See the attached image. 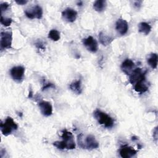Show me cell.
I'll list each match as a JSON object with an SVG mask.
<instances>
[{
    "mask_svg": "<svg viewBox=\"0 0 158 158\" xmlns=\"http://www.w3.org/2000/svg\"><path fill=\"white\" fill-rule=\"evenodd\" d=\"M78 145L83 149H94L99 147V143L93 135H89L84 136L82 133L78 136L77 138Z\"/></svg>",
    "mask_w": 158,
    "mask_h": 158,
    "instance_id": "cell-1",
    "label": "cell"
},
{
    "mask_svg": "<svg viewBox=\"0 0 158 158\" xmlns=\"http://www.w3.org/2000/svg\"><path fill=\"white\" fill-rule=\"evenodd\" d=\"M94 117L100 125L104 126L106 128H112L114 125L113 118L106 113L99 109L94 112Z\"/></svg>",
    "mask_w": 158,
    "mask_h": 158,
    "instance_id": "cell-2",
    "label": "cell"
},
{
    "mask_svg": "<svg viewBox=\"0 0 158 158\" xmlns=\"http://www.w3.org/2000/svg\"><path fill=\"white\" fill-rule=\"evenodd\" d=\"M0 128L3 135L8 136L11 134L14 130H17L18 125L12 117H7L4 123L1 122Z\"/></svg>",
    "mask_w": 158,
    "mask_h": 158,
    "instance_id": "cell-3",
    "label": "cell"
},
{
    "mask_svg": "<svg viewBox=\"0 0 158 158\" xmlns=\"http://www.w3.org/2000/svg\"><path fill=\"white\" fill-rule=\"evenodd\" d=\"M12 34L10 31H1V48L10 49L12 47Z\"/></svg>",
    "mask_w": 158,
    "mask_h": 158,
    "instance_id": "cell-4",
    "label": "cell"
},
{
    "mask_svg": "<svg viewBox=\"0 0 158 158\" xmlns=\"http://www.w3.org/2000/svg\"><path fill=\"white\" fill-rule=\"evenodd\" d=\"M61 137L62 141L67 145V149H73L75 148V143L73 139V136L70 131H69L66 130L62 131Z\"/></svg>",
    "mask_w": 158,
    "mask_h": 158,
    "instance_id": "cell-5",
    "label": "cell"
},
{
    "mask_svg": "<svg viewBox=\"0 0 158 158\" xmlns=\"http://www.w3.org/2000/svg\"><path fill=\"white\" fill-rule=\"evenodd\" d=\"M25 14L28 19H40L43 16V9L40 6L36 5L32 8L26 10L25 11Z\"/></svg>",
    "mask_w": 158,
    "mask_h": 158,
    "instance_id": "cell-6",
    "label": "cell"
},
{
    "mask_svg": "<svg viewBox=\"0 0 158 158\" xmlns=\"http://www.w3.org/2000/svg\"><path fill=\"white\" fill-rule=\"evenodd\" d=\"M25 73V68L22 66H15L10 69V73L12 78L16 81L20 82L22 80Z\"/></svg>",
    "mask_w": 158,
    "mask_h": 158,
    "instance_id": "cell-7",
    "label": "cell"
},
{
    "mask_svg": "<svg viewBox=\"0 0 158 158\" xmlns=\"http://www.w3.org/2000/svg\"><path fill=\"white\" fill-rule=\"evenodd\" d=\"M146 72H143L140 68H136L134 69L130 74L129 81L131 84L135 85L137 81L146 78Z\"/></svg>",
    "mask_w": 158,
    "mask_h": 158,
    "instance_id": "cell-8",
    "label": "cell"
},
{
    "mask_svg": "<svg viewBox=\"0 0 158 158\" xmlns=\"http://www.w3.org/2000/svg\"><path fill=\"white\" fill-rule=\"evenodd\" d=\"M83 44L86 48V49L92 52H96L98 49V44L96 40L89 36L86 38L83 39Z\"/></svg>",
    "mask_w": 158,
    "mask_h": 158,
    "instance_id": "cell-9",
    "label": "cell"
},
{
    "mask_svg": "<svg viewBox=\"0 0 158 158\" xmlns=\"http://www.w3.org/2000/svg\"><path fill=\"white\" fill-rule=\"evenodd\" d=\"M119 153L120 156L123 158H130L136 155L137 151H136L132 147L125 144L120 147Z\"/></svg>",
    "mask_w": 158,
    "mask_h": 158,
    "instance_id": "cell-10",
    "label": "cell"
},
{
    "mask_svg": "<svg viewBox=\"0 0 158 158\" xmlns=\"http://www.w3.org/2000/svg\"><path fill=\"white\" fill-rule=\"evenodd\" d=\"M41 113L45 117H49L52 114V107L48 101H42L38 104Z\"/></svg>",
    "mask_w": 158,
    "mask_h": 158,
    "instance_id": "cell-11",
    "label": "cell"
},
{
    "mask_svg": "<svg viewBox=\"0 0 158 158\" xmlns=\"http://www.w3.org/2000/svg\"><path fill=\"white\" fill-rule=\"evenodd\" d=\"M62 18L68 22H73L77 17V12L72 8H67L62 12Z\"/></svg>",
    "mask_w": 158,
    "mask_h": 158,
    "instance_id": "cell-12",
    "label": "cell"
},
{
    "mask_svg": "<svg viewBox=\"0 0 158 158\" xmlns=\"http://www.w3.org/2000/svg\"><path fill=\"white\" fill-rule=\"evenodd\" d=\"M115 29L120 35H124L128 31V24L125 20L118 19L115 23Z\"/></svg>",
    "mask_w": 158,
    "mask_h": 158,
    "instance_id": "cell-13",
    "label": "cell"
},
{
    "mask_svg": "<svg viewBox=\"0 0 158 158\" xmlns=\"http://www.w3.org/2000/svg\"><path fill=\"white\" fill-rule=\"evenodd\" d=\"M135 63L130 59H126L121 65V69L123 73L127 75H130L133 70Z\"/></svg>",
    "mask_w": 158,
    "mask_h": 158,
    "instance_id": "cell-14",
    "label": "cell"
},
{
    "mask_svg": "<svg viewBox=\"0 0 158 158\" xmlns=\"http://www.w3.org/2000/svg\"><path fill=\"white\" fill-rule=\"evenodd\" d=\"M146 78L142 79L138 81H137L134 85V89L136 92L142 94L146 92L148 89V86L147 84L145 83Z\"/></svg>",
    "mask_w": 158,
    "mask_h": 158,
    "instance_id": "cell-15",
    "label": "cell"
},
{
    "mask_svg": "<svg viewBox=\"0 0 158 158\" xmlns=\"http://www.w3.org/2000/svg\"><path fill=\"white\" fill-rule=\"evenodd\" d=\"M99 40L100 43L102 45L107 46V45L110 44L113 41L114 38H112V36L107 35L104 32L101 31L99 34Z\"/></svg>",
    "mask_w": 158,
    "mask_h": 158,
    "instance_id": "cell-16",
    "label": "cell"
},
{
    "mask_svg": "<svg viewBox=\"0 0 158 158\" xmlns=\"http://www.w3.org/2000/svg\"><path fill=\"white\" fill-rule=\"evenodd\" d=\"M70 90L77 94H80L82 92L81 82L80 80H77L71 83L69 85Z\"/></svg>",
    "mask_w": 158,
    "mask_h": 158,
    "instance_id": "cell-17",
    "label": "cell"
},
{
    "mask_svg": "<svg viewBox=\"0 0 158 158\" xmlns=\"http://www.w3.org/2000/svg\"><path fill=\"white\" fill-rule=\"evenodd\" d=\"M157 54L156 53H151L148 55L147 58V62L148 64L152 69H156L157 66Z\"/></svg>",
    "mask_w": 158,
    "mask_h": 158,
    "instance_id": "cell-18",
    "label": "cell"
},
{
    "mask_svg": "<svg viewBox=\"0 0 158 158\" xmlns=\"http://www.w3.org/2000/svg\"><path fill=\"white\" fill-rule=\"evenodd\" d=\"M138 30L139 32L148 35L151 31V26L147 22H142L138 25Z\"/></svg>",
    "mask_w": 158,
    "mask_h": 158,
    "instance_id": "cell-19",
    "label": "cell"
},
{
    "mask_svg": "<svg viewBox=\"0 0 158 158\" xmlns=\"http://www.w3.org/2000/svg\"><path fill=\"white\" fill-rule=\"evenodd\" d=\"M106 5L107 3L105 0H97L93 4V8L96 11L101 12L104 10Z\"/></svg>",
    "mask_w": 158,
    "mask_h": 158,
    "instance_id": "cell-20",
    "label": "cell"
},
{
    "mask_svg": "<svg viewBox=\"0 0 158 158\" xmlns=\"http://www.w3.org/2000/svg\"><path fill=\"white\" fill-rule=\"evenodd\" d=\"M48 37L52 41H57L60 39V33L57 30L52 29L49 31L48 34Z\"/></svg>",
    "mask_w": 158,
    "mask_h": 158,
    "instance_id": "cell-21",
    "label": "cell"
},
{
    "mask_svg": "<svg viewBox=\"0 0 158 158\" xmlns=\"http://www.w3.org/2000/svg\"><path fill=\"white\" fill-rule=\"evenodd\" d=\"M0 22H1V23L5 26V27H8L9 26L12 22V19L10 18H7V17H4L2 15H1V20H0Z\"/></svg>",
    "mask_w": 158,
    "mask_h": 158,
    "instance_id": "cell-22",
    "label": "cell"
},
{
    "mask_svg": "<svg viewBox=\"0 0 158 158\" xmlns=\"http://www.w3.org/2000/svg\"><path fill=\"white\" fill-rule=\"evenodd\" d=\"M9 7V4L6 2H2L1 4L0 5V10H1V13H2V12L6 10Z\"/></svg>",
    "mask_w": 158,
    "mask_h": 158,
    "instance_id": "cell-23",
    "label": "cell"
},
{
    "mask_svg": "<svg viewBox=\"0 0 158 158\" xmlns=\"http://www.w3.org/2000/svg\"><path fill=\"white\" fill-rule=\"evenodd\" d=\"M55 88L54 85L52 83H47L42 88V91H44L48 88Z\"/></svg>",
    "mask_w": 158,
    "mask_h": 158,
    "instance_id": "cell-24",
    "label": "cell"
},
{
    "mask_svg": "<svg viewBox=\"0 0 158 158\" xmlns=\"http://www.w3.org/2000/svg\"><path fill=\"white\" fill-rule=\"evenodd\" d=\"M35 45H36V46L38 49H43V50L44 49V46L43 43H42L41 41H37V42L35 43Z\"/></svg>",
    "mask_w": 158,
    "mask_h": 158,
    "instance_id": "cell-25",
    "label": "cell"
},
{
    "mask_svg": "<svg viewBox=\"0 0 158 158\" xmlns=\"http://www.w3.org/2000/svg\"><path fill=\"white\" fill-rule=\"evenodd\" d=\"M15 2L19 5H24L27 4L28 1L27 0H15Z\"/></svg>",
    "mask_w": 158,
    "mask_h": 158,
    "instance_id": "cell-26",
    "label": "cell"
},
{
    "mask_svg": "<svg viewBox=\"0 0 158 158\" xmlns=\"http://www.w3.org/2000/svg\"><path fill=\"white\" fill-rule=\"evenodd\" d=\"M153 138L155 139V141H157V127L154 128V130L153 131Z\"/></svg>",
    "mask_w": 158,
    "mask_h": 158,
    "instance_id": "cell-27",
    "label": "cell"
},
{
    "mask_svg": "<svg viewBox=\"0 0 158 158\" xmlns=\"http://www.w3.org/2000/svg\"><path fill=\"white\" fill-rule=\"evenodd\" d=\"M141 3H142V1H135V6L137 7L138 8H139V6H141Z\"/></svg>",
    "mask_w": 158,
    "mask_h": 158,
    "instance_id": "cell-28",
    "label": "cell"
},
{
    "mask_svg": "<svg viewBox=\"0 0 158 158\" xmlns=\"http://www.w3.org/2000/svg\"><path fill=\"white\" fill-rule=\"evenodd\" d=\"M33 93H32V91L30 90V91H29V94H28V98H31V97H32V95H33V94H32Z\"/></svg>",
    "mask_w": 158,
    "mask_h": 158,
    "instance_id": "cell-29",
    "label": "cell"
},
{
    "mask_svg": "<svg viewBox=\"0 0 158 158\" xmlns=\"http://www.w3.org/2000/svg\"><path fill=\"white\" fill-rule=\"evenodd\" d=\"M82 4H83V3H82V2L80 1L77 4H78V6H81V5H82Z\"/></svg>",
    "mask_w": 158,
    "mask_h": 158,
    "instance_id": "cell-30",
    "label": "cell"
}]
</instances>
